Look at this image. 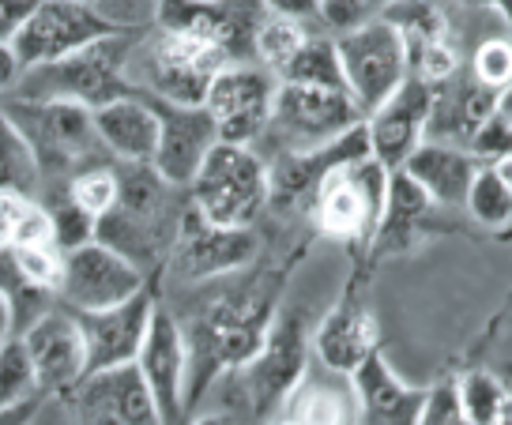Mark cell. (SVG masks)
I'll return each instance as SVG.
<instances>
[{
	"label": "cell",
	"instance_id": "1",
	"mask_svg": "<svg viewBox=\"0 0 512 425\" xmlns=\"http://www.w3.org/2000/svg\"><path fill=\"white\" fill-rule=\"evenodd\" d=\"M275 298H279V279L264 275L256 283H234L226 290H215L189 316V324L177 320L185 335V350H189L185 403L204 392L215 373L253 362L275 320Z\"/></svg>",
	"mask_w": 512,
	"mask_h": 425
},
{
	"label": "cell",
	"instance_id": "2",
	"mask_svg": "<svg viewBox=\"0 0 512 425\" xmlns=\"http://www.w3.org/2000/svg\"><path fill=\"white\" fill-rule=\"evenodd\" d=\"M117 185V204L95 222V241L151 275L166 264L189 204H181V189L166 185L151 166L117 162Z\"/></svg>",
	"mask_w": 512,
	"mask_h": 425
},
{
	"label": "cell",
	"instance_id": "3",
	"mask_svg": "<svg viewBox=\"0 0 512 425\" xmlns=\"http://www.w3.org/2000/svg\"><path fill=\"white\" fill-rule=\"evenodd\" d=\"M0 110L19 128L27 140L38 174H42V192L61 189L68 177H76L87 166L113 162L106 147L98 143L91 110L68 106V102H27V98H0Z\"/></svg>",
	"mask_w": 512,
	"mask_h": 425
},
{
	"label": "cell",
	"instance_id": "4",
	"mask_svg": "<svg viewBox=\"0 0 512 425\" xmlns=\"http://www.w3.org/2000/svg\"><path fill=\"white\" fill-rule=\"evenodd\" d=\"M189 207L230 230H253L268 207V162L256 147L215 143L189 181Z\"/></svg>",
	"mask_w": 512,
	"mask_h": 425
},
{
	"label": "cell",
	"instance_id": "5",
	"mask_svg": "<svg viewBox=\"0 0 512 425\" xmlns=\"http://www.w3.org/2000/svg\"><path fill=\"white\" fill-rule=\"evenodd\" d=\"M128 42H132V34H113V38H102L64 61L31 68V72H23L12 95L27 98V102H68V106H83V110H98L106 102L136 95L125 79Z\"/></svg>",
	"mask_w": 512,
	"mask_h": 425
},
{
	"label": "cell",
	"instance_id": "6",
	"mask_svg": "<svg viewBox=\"0 0 512 425\" xmlns=\"http://www.w3.org/2000/svg\"><path fill=\"white\" fill-rule=\"evenodd\" d=\"M388 200V170L377 158L343 162L320 177L309 196V219L317 234L343 245H373Z\"/></svg>",
	"mask_w": 512,
	"mask_h": 425
},
{
	"label": "cell",
	"instance_id": "7",
	"mask_svg": "<svg viewBox=\"0 0 512 425\" xmlns=\"http://www.w3.org/2000/svg\"><path fill=\"white\" fill-rule=\"evenodd\" d=\"M366 121L362 110L351 102L347 91H320V87H298L279 83L272 102V117L260 140L272 147V155H309L351 128Z\"/></svg>",
	"mask_w": 512,
	"mask_h": 425
},
{
	"label": "cell",
	"instance_id": "8",
	"mask_svg": "<svg viewBox=\"0 0 512 425\" xmlns=\"http://www.w3.org/2000/svg\"><path fill=\"white\" fill-rule=\"evenodd\" d=\"M336 53L343 68V87L362 117H369L411 79L407 42L388 19H373L366 27L336 34Z\"/></svg>",
	"mask_w": 512,
	"mask_h": 425
},
{
	"label": "cell",
	"instance_id": "9",
	"mask_svg": "<svg viewBox=\"0 0 512 425\" xmlns=\"http://www.w3.org/2000/svg\"><path fill=\"white\" fill-rule=\"evenodd\" d=\"M275 91H279V79L256 61L226 64L204 95V110L219 132V143H238V147L260 143L272 117Z\"/></svg>",
	"mask_w": 512,
	"mask_h": 425
},
{
	"label": "cell",
	"instance_id": "10",
	"mask_svg": "<svg viewBox=\"0 0 512 425\" xmlns=\"http://www.w3.org/2000/svg\"><path fill=\"white\" fill-rule=\"evenodd\" d=\"M147 290V275L125 256L106 249L102 241H87L80 249L64 252V275L57 290V305L68 313H98Z\"/></svg>",
	"mask_w": 512,
	"mask_h": 425
},
{
	"label": "cell",
	"instance_id": "11",
	"mask_svg": "<svg viewBox=\"0 0 512 425\" xmlns=\"http://www.w3.org/2000/svg\"><path fill=\"white\" fill-rule=\"evenodd\" d=\"M102 38H113V31L95 16L91 4L80 0H38L27 23L12 38L23 72L42 68V64L64 61L80 49L95 46Z\"/></svg>",
	"mask_w": 512,
	"mask_h": 425
},
{
	"label": "cell",
	"instance_id": "12",
	"mask_svg": "<svg viewBox=\"0 0 512 425\" xmlns=\"http://www.w3.org/2000/svg\"><path fill=\"white\" fill-rule=\"evenodd\" d=\"M256 256L253 230H230L215 222L200 219L192 207H185L181 226H177L174 249L166 256V268L174 271L181 283H211L249 268Z\"/></svg>",
	"mask_w": 512,
	"mask_h": 425
},
{
	"label": "cell",
	"instance_id": "13",
	"mask_svg": "<svg viewBox=\"0 0 512 425\" xmlns=\"http://www.w3.org/2000/svg\"><path fill=\"white\" fill-rule=\"evenodd\" d=\"M136 373L155 399L162 425H174L185 414V388H189V350L181 324L170 309L155 305V316L147 324L144 347L136 354Z\"/></svg>",
	"mask_w": 512,
	"mask_h": 425
},
{
	"label": "cell",
	"instance_id": "14",
	"mask_svg": "<svg viewBox=\"0 0 512 425\" xmlns=\"http://www.w3.org/2000/svg\"><path fill=\"white\" fill-rule=\"evenodd\" d=\"M38 380V392H72L87 377V347L76 316L64 305H53L46 316H38L31 328L19 335Z\"/></svg>",
	"mask_w": 512,
	"mask_h": 425
},
{
	"label": "cell",
	"instance_id": "15",
	"mask_svg": "<svg viewBox=\"0 0 512 425\" xmlns=\"http://www.w3.org/2000/svg\"><path fill=\"white\" fill-rule=\"evenodd\" d=\"M72 316L80 324L83 347H87V373L125 369V365H136V354L144 347L147 324L155 316V298H151V290H140L136 298L121 301L113 309Z\"/></svg>",
	"mask_w": 512,
	"mask_h": 425
},
{
	"label": "cell",
	"instance_id": "16",
	"mask_svg": "<svg viewBox=\"0 0 512 425\" xmlns=\"http://www.w3.org/2000/svg\"><path fill=\"white\" fill-rule=\"evenodd\" d=\"M68 395L76 425H162L136 365L87 373Z\"/></svg>",
	"mask_w": 512,
	"mask_h": 425
},
{
	"label": "cell",
	"instance_id": "17",
	"mask_svg": "<svg viewBox=\"0 0 512 425\" xmlns=\"http://www.w3.org/2000/svg\"><path fill=\"white\" fill-rule=\"evenodd\" d=\"M147 102L155 106V117H159V147L151 158V170L166 185L189 189L200 162L219 143V132L204 106H174V102H159V98H147Z\"/></svg>",
	"mask_w": 512,
	"mask_h": 425
},
{
	"label": "cell",
	"instance_id": "18",
	"mask_svg": "<svg viewBox=\"0 0 512 425\" xmlns=\"http://www.w3.org/2000/svg\"><path fill=\"white\" fill-rule=\"evenodd\" d=\"M430 106H433V87L411 76L396 95L388 98V102H381L362 121L366 125L369 155L377 158L388 174L403 170V162L411 158V151L426 140Z\"/></svg>",
	"mask_w": 512,
	"mask_h": 425
},
{
	"label": "cell",
	"instance_id": "19",
	"mask_svg": "<svg viewBox=\"0 0 512 425\" xmlns=\"http://www.w3.org/2000/svg\"><path fill=\"white\" fill-rule=\"evenodd\" d=\"M309 365L305 358V335L298 316L272 320V328L264 335V347L256 350V358L245 369V392L253 403L256 418H275V410L283 403V395L294 388V380L302 377Z\"/></svg>",
	"mask_w": 512,
	"mask_h": 425
},
{
	"label": "cell",
	"instance_id": "20",
	"mask_svg": "<svg viewBox=\"0 0 512 425\" xmlns=\"http://www.w3.org/2000/svg\"><path fill=\"white\" fill-rule=\"evenodd\" d=\"M377 347H381V324L358 290H347L313 331V358L324 369H336L347 377L369 354H377Z\"/></svg>",
	"mask_w": 512,
	"mask_h": 425
},
{
	"label": "cell",
	"instance_id": "21",
	"mask_svg": "<svg viewBox=\"0 0 512 425\" xmlns=\"http://www.w3.org/2000/svg\"><path fill=\"white\" fill-rule=\"evenodd\" d=\"M275 418L287 425H362L354 380L347 373L324 369L320 362H309L294 388L283 395Z\"/></svg>",
	"mask_w": 512,
	"mask_h": 425
},
{
	"label": "cell",
	"instance_id": "22",
	"mask_svg": "<svg viewBox=\"0 0 512 425\" xmlns=\"http://www.w3.org/2000/svg\"><path fill=\"white\" fill-rule=\"evenodd\" d=\"M98 143L121 166H151L159 147V117L144 95H125L91 110Z\"/></svg>",
	"mask_w": 512,
	"mask_h": 425
},
{
	"label": "cell",
	"instance_id": "23",
	"mask_svg": "<svg viewBox=\"0 0 512 425\" xmlns=\"http://www.w3.org/2000/svg\"><path fill=\"white\" fill-rule=\"evenodd\" d=\"M362 425H418V410L426 388H415L384 362V354H369L351 373Z\"/></svg>",
	"mask_w": 512,
	"mask_h": 425
},
{
	"label": "cell",
	"instance_id": "24",
	"mask_svg": "<svg viewBox=\"0 0 512 425\" xmlns=\"http://www.w3.org/2000/svg\"><path fill=\"white\" fill-rule=\"evenodd\" d=\"M497 95L490 87H482L479 79L471 76H448L445 83L433 87V106L430 121H426V140L448 143V147H464L471 143L475 128L494 113Z\"/></svg>",
	"mask_w": 512,
	"mask_h": 425
},
{
	"label": "cell",
	"instance_id": "25",
	"mask_svg": "<svg viewBox=\"0 0 512 425\" xmlns=\"http://www.w3.org/2000/svg\"><path fill=\"white\" fill-rule=\"evenodd\" d=\"M403 174L426 192L433 207H464L467 189L479 174V162L467 155L464 147L422 140L403 162Z\"/></svg>",
	"mask_w": 512,
	"mask_h": 425
},
{
	"label": "cell",
	"instance_id": "26",
	"mask_svg": "<svg viewBox=\"0 0 512 425\" xmlns=\"http://www.w3.org/2000/svg\"><path fill=\"white\" fill-rule=\"evenodd\" d=\"M430 200H426V192L418 189L411 177L396 170V174H388V200H384V215H381V226H377V234H373V252H403L411 241H415V230L422 226L426 219V211H430Z\"/></svg>",
	"mask_w": 512,
	"mask_h": 425
},
{
	"label": "cell",
	"instance_id": "27",
	"mask_svg": "<svg viewBox=\"0 0 512 425\" xmlns=\"http://www.w3.org/2000/svg\"><path fill=\"white\" fill-rule=\"evenodd\" d=\"M279 83L320 87V91H347V87H343V68H339L336 38L309 34V38H305V46L294 53V61L279 72Z\"/></svg>",
	"mask_w": 512,
	"mask_h": 425
},
{
	"label": "cell",
	"instance_id": "28",
	"mask_svg": "<svg viewBox=\"0 0 512 425\" xmlns=\"http://www.w3.org/2000/svg\"><path fill=\"white\" fill-rule=\"evenodd\" d=\"M0 192L42 200V174L34 162L27 140L19 136V128L8 121V113L0 110Z\"/></svg>",
	"mask_w": 512,
	"mask_h": 425
},
{
	"label": "cell",
	"instance_id": "29",
	"mask_svg": "<svg viewBox=\"0 0 512 425\" xmlns=\"http://www.w3.org/2000/svg\"><path fill=\"white\" fill-rule=\"evenodd\" d=\"M305 38H309V27H305V23L275 16V12H264L253 34V61L260 64V68H268V72L279 79V72H283V68L294 61V53L305 46Z\"/></svg>",
	"mask_w": 512,
	"mask_h": 425
},
{
	"label": "cell",
	"instance_id": "30",
	"mask_svg": "<svg viewBox=\"0 0 512 425\" xmlns=\"http://www.w3.org/2000/svg\"><path fill=\"white\" fill-rule=\"evenodd\" d=\"M117 162H98V166H87L76 177H68L61 185V192L80 207L87 219H102L113 204H117ZM53 192V189H49Z\"/></svg>",
	"mask_w": 512,
	"mask_h": 425
},
{
	"label": "cell",
	"instance_id": "31",
	"mask_svg": "<svg viewBox=\"0 0 512 425\" xmlns=\"http://www.w3.org/2000/svg\"><path fill=\"white\" fill-rule=\"evenodd\" d=\"M464 207L479 226H494L497 230V226L512 222V192L505 189V181L497 177L494 166H479V174L467 189Z\"/></svg>",
	"mask_w": 512,
	"mask_h": 425
},
{
	"label": "cell",
	"instance_id": "32",
	"mask_svg": "<svg viewBox=\"0 0 512 425\" xmlns=\"http://www.w3.org/2000/svg\"><path fill=\"white\" fill-rule=\"evenodd\" d=\"M456 392H460L467 425H501V418H505V388L497 384V377L467 373L464 380H456Z\"/></svg>",
	"mask_w": 512,
	"mask_h": 425
},
{
	"label": "cell",
	"instance_id": "33",
	"mask_svg": "<svg viewBox=\"0 0 512 425\" xmlns=\"http://www.w3.org/2000/svg\"><path fill=\"white\" fill-rule=\"evenodd\" d=\"M8 252H12V264L23 275V283L57 298L64 275V249H57V245H27V249H8Z\"/></svg>",
	"mask_w": 512,
	"mask_h": 425
},
{
	"label": "cell",
	"instance_id": "34",
	"mask_svg": "<svg viewBox=\"0 0 512 425\" xmlns=\"http://www.w3.org/2000/svg\"><path fill=\"white\" fill-rule=\"evenodd\" d=\"M91 8L113 34H147L162 19V0H91Z\"/></svg>",
	"mask_w": 512,
	"mask_h": 425
},
{
	"label": "cell",
	"instance_id": "35",
	"mask_svg": "<svg viewBox=\"0 0 512 425\" xmlns=\"http://www.w3.org/2000/svg\"><path fill=\"white\" fill-rule=\"evenodd\" d=\"M49 219H53V237H57V249H80L87 241H95V219H87L80 207L72 204L61 189H53L42 196Z\"/></svg>",
	"mask_w": 512,
	"mask_h": 425
},
{
	"label": "cell",
	"instance_id": "36",
	"mask_svg": "<svg viewBox=\"0 0 512 425\" xmlns=\"http://www.w3.org/2000/svg\"><path fill=\"white\" fill-rule=\"evenodd\" d=\"M31 395H42L38 380H34L31 358H27L19 339H8V343H0V407L31 399Z\"/></svg>",
	"mask_w": 512,
	"mask_h": 425
},
{
	"label": "cell",
	"instance_id": "37",
	"mask_svg": "<svg viewBox=\"0 0 512 425\" xmlns=\"http://www.w3.org/2000/svg\"><path fill=\"white\" fill-rule=\"evenodd\" d=\"M471 76L490 91H505L512 83V42L509 38H486L471 57Z\"/></svg>",
	"mask_w": 512,
	"mask_h": 425
},
{
	"label": "cell",
	"instance_id": "38",
	"mask_svg": "<svg viewBox=\"0 0 512 425\" xmlns=\"http://www.w3.org/2000/svg\"><path fill=\"white\" fill-rule=\"evenodd\" d=\"M388 8H392V0H320L317 16L324 19V27H332L336 34H347L354 27L373 23V19H384Z\"/></svg>",
	"mask_w": 512,
	"mask_h": 425
},
{
	"label": "cell",
	"instance_id": "39",
	"mask_svg": "<svg viewBox=\"0 0 512 425\" xmlns=\"http://www.w3.org/2000/svg\"><path fill=\"white\" fill-rule=\"evenodd\" d=\"M467 155L475 158L479 166H497L512 155V128L497 117V110L475 128V136L467 143Z\"/></svg>",
	"mask_w": 512,
	"mask_h": 425
},
{
	"label": "cell",
	"instance_id": "40",
	"mask_svg": "<svg viewBox=\"0 0 512 425\" xmlns=\"http://www.w3.org/2000/svg\"><path fill=\"white\" fill-rule=\"evenodd\" d=\"M418 425H467L460 392H456L452 380H441V384L426 388V399H422V410H418Z\"/></svg>",
	"mask_w": 512,
	"mask_h": 425
},
{
	"label": "cell",
	"instance_id": "41",
	"mask_svg": "<svg viewBox=\"0 0 512 425\" xmlns=\"http://www.w3.org/2000/svg\"><path fill=\"white\" fill-rule=\"evenodd\" d=\"M27 245H57L53 219H49V211L42 200H27V204H23V215H19V222H16V241H12V249H27Z\"/></svg>",
	"mask_w": 512,
	"mask_h": 425
},
{
	"label": "cell",
	"instance_id": "42",
	"mask_svg": "<svg viewBox=\"0 0 512 425\" xmlns=\"http://www.w3.org/2000/svg\"><path fill=\"white\" fill-rule=\"evenodd\" d=\"M38 0H0V42H12Z\"/></svg>",
	"mask_w": 512,
	"mask_h": 425
},
{
	"label": "cell",
	"instance_id": "43",
	"mask_svg": "<svg viewBox=\"0 0 512 425\" xmlns=\"http://www.w3.org/2000/svg\"><path fill=\"white\" fill-rule=\"evenodd\" d=\"M23 204H27V196L0 192V252L12 249V241H16V222L23 215Z\"/></svg>",
	"mask_w": 512,
	"mask_h": 425
},
{
	"label": "cell",
	"instance_id": "44",
	"mask_svg": "<svg viewBox=\"0 0 512 425\" xmlns=\"http://www.w3.org/2000/svg\"><path fill=\"white\" fill-rule=\"evenodd\" d=\"M264 12H275V16H287V19H313L320 12V0H260Z\"/></svg>",
	"mask_w": 512,
	"mask_h": 425
},
{
	"label": "cell",
	"instance_id": "45",
	"mask_svg": "<svg viewBox=\"0 0 512 425\" xmlns=\"http://www.w3.org/2000/svg\"><path fill=\"white\" fill-rule=\"evenodd\" d=\"M23 79V64H19L12 42H0V95H12Z\"/></svg>",
	"mask_w": 512,
	"mask_h": 425
},
{
	"label": "cell",
	"instance_id": "46",
	"mask_svg": "<svg viewBox=\"0 0 512 425\" xmlns=\"http://www.w3.org/2000/svg\"><path fill=\"white\" fill-rule=\"evenodd\" d=\"M42 407V395H31V399H19V403H8L0 407V425H31L34 414Z\"/></svg>",
	"mask_w": 512,
	"mask_h": 425
},
{
	"label": "cell",
	"instance_id": "47",
	"mask_svg": "<svg viewBox=\"0 0 512 425\" xmlns=\"http://www.w3.org/2000/svg\"><path fill=\"white\" fill-rule=\"evenodd\" d=\"M497 117H501V121H505V125L512 128V83L509 87H505V91H497Z\"/></svg>",
	"mask_w": 512,
	"mask_h": 425
},
{
	"label": "cell",
	"instance_id": "48",
	"mask_svg": "<svg viewBox=\"0 0 512 425\" xmlns=\"http://www.w3.org/2000/svg\"><path fill=\"white\" fill-rule=\"evenodd\" d=\"M471 4H482V8H494L497 16L509 23V31H512V0H471Z\"/></svg>",
	"mask_w": 512,
	"mask_h": 425
},
{
	"label": "cell",
	"instance_id": "49",
	"mask_svg": "<svg viewBox=\"0 0 512 425\" xmlns=\"http://www.w3.org/2000/svg\"><path fill=\"white\" fill-rule=\"evenodd\" d=\"M12 339V313H8V305L0 298V343H8Z\"/></svg>",
	"mask_w": 512,
	"mask_h": 425
},
{
	"label": "cell",
	"instance_id": "50",
	"mask_svg": "<svg viewBox=\"0 0 512 425\" xmlns=\"http://www.w3.org/2000/svg\"><path fill=\"white\" fill-rule=\"evenodd\" d=\"M494 170H497V177H501V181H505V189L512 192V155L505 158V162H497Z\"/></svg>",
	"mask_w": 512,
	"mask_h": 425
},
{
	"label": "cell",
	"instance_id": "51",
	"mask_svg": "<svg viewBox=\"0 0 512 425\" xmlns=\"http://www.w3.org/2000/svg\"><path fill=\"white\" fill-rule=\"evenodd\" d=\"M192 425H234L226 414H204V418H196Z\"/></svg>",
	"mask_w": 512,
	"mask_h": 425
},
{
	"label": "cell",
	"instance_id": "52",
	"mask_svg": "<svg viewBox=\"0 0 512 425\" xmlns=\"http://www.w3.org/2000/svg\"><path fill=\"white\" fill-rule=\"evenodd\" d=\"M264 425H287V422H283V418H268Z\"/></svg>",
	"mask_w": 512,
	"mask_h": 425
},
{
	"label": "cell",
	"instance_id": "53",
	"mask_svg": "<svg viewBox=\"0 0 512 425\" xmlns=\"http://www.w3.org/2000/svg\"><path fill=\"white\" fill-rule=\"evenodd\" d=\"M80 4H91V0H80Z\"/></svg>",
	"mask_w": 512,
	"mask_h": 425
}]
</instances>
